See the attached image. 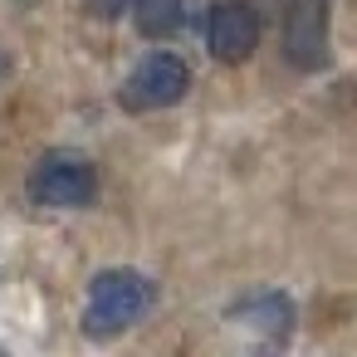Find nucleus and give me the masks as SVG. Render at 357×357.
<instances>
[{
    "mask_svg": "<svg viewBox=\"0 0 357 357\" xmlns=\"http://www.w3.org/2000/svg\"><path fill=\"white\" fill-rule=\"evenodd\" d=\"M152 308V284L137 269H103L89 284V303H84V328L93 337H113L123 328H132L142 313Z\"/></svg>",
    "mask_w": 357,
    "mask_h": 357,
    "instance_id": "1",
    "label": "nucleus"
},
{
    "mask_svg": "<svg viewBox=\"0 0 357 357\" xmlns=\"http://www.w3.org/2000/svg\"><path fill=\"white\" fill-rule=\"evenodd\" d=\"M30 196H35L40 206L79 211V206H89V201L98 196V176H93V167H89L84 157H74V152H50V157H40L35 172H30Z\"/></svg>",
    "mask_w": 357,
    "mask_h": 357,
    "instance_id": "2",
    "label": "nucleus"
},
{
    "mask_svg": "<svg viewBox=\"0 0 357 357\" xmlns=\"http://www.w3.org/2000/svg\"><path fill=\"white\" fill-rule=\"evenodd\" d=\"M186 89H191V69L176 59V54H147L132 74H128V84H123V108H132V113H147V108H172V103H181L186 98Z\"/></svg>",
    "mask_w": 357,
    "mask_h": 357,
    "instance_id": "3",
    "label": "nucleus"
},
{
    "mask_svg": "<svg viewBox=\"0 0 357 357\" xmlns=\"http://www.w3.org/2000/svg\"><path fill=\"white\" fill-rule=\"evenodd\" d=\"M284 54L294 69L328 64V0H289L284 10Z\"/></svg>",
    "mask_w": 357,
    "mask_h": 357,
    "instance_id": "4",
    "label": "nucleus"
},
{
    "mask_svg": "<svg viewBox=\"0 0 357 357\" xmlns=\"http://www.w3.org/2000/svg\"><path fill=\"white\" fill-rule=\"evenodd\" d=\"M206 40H211V54L220 64H245L259 50V15L250 6H240V0H225V6L211 10Z\"/></svg>",
    "mask_w": 357,
    "mask_h": 357,
    "instance_id": "5",
    "label": "nucleus"
},
{
    "mask_svg": "<svg viewBox=\"0 0 357 357\" xmlns=\"http://www.w3.org/2000/svg\"><path fill=\"white\" fill-rule=\"evenodd\" d=\"M132 15L147 40H162L181 25V0H132Z\"/></svg>",
    "mask_w": 357,
    "mask_h": 357,
    "instance_id": "6",
    "label": "nucleus"
},
{
    "mask_svg": "<svg viewBox=\"0 0 357 357\" xmlns=\"http://www.w3.org/2000/svg\"><path fill=\"white\" fill-rule=\"evenodd\" d=\"M128 6H132V0H93V10H98V15H123Z\"/></svg>",
    "mask_w": 357,
    "mask_h": 357,
    "instance_id": "7",
    "label": "nucleus"
},
{
    "mask_svg": "<svg viewBox=\"0 0 357 357\" xmlns=\"http://www.w3.org/2000/svg\"><path fill=\"white\" fill-rule=\"evenodd\" d=\"M0 357H6V352H0Z\"/></svg>",
    "mask_w": 357,
    "mask_h": 357,
    "instance_id": "8",
    "label": "nucleus"
}]
</instances>
